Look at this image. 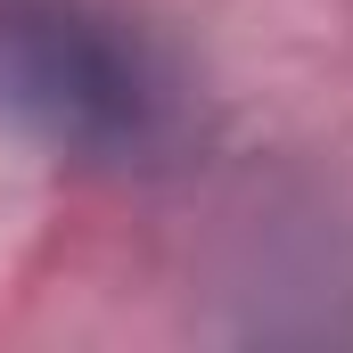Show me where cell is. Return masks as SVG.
Instances as JSON below:
<instances>
[{"mask_svg":"<svg viewBox=\"0 0 353 353\" xmlns=\"http://www.w3.org/2000/svg\"><path fill=\"white\" fill-rule=\"evenodd\" d=\"M0 115L90 165H165L189 140L173 58L115 0H0Z\"/></svg>","mask_w":353,"mask_h":353,"instance_id":"6da1fadb","label":"cell"}]
</instances>
